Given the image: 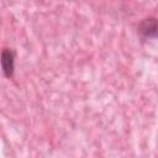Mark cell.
Masks as SVG:
<instances>
[{"mask_svg": "<svg viewBox=\"0 0 158 158\" xmlns=\"http://www.w3.org/2000/svg\"><path fill=\"white\" fill-rule=\"evenodd\" d=\"M0 68L5 78H12L15 73V54L10 48H4L0 54Z\"/></svg>", "mask_w": 158, "mask_h": 158, "instance_id": "1", "label": "cell"}, {"mask_svg": "<svg viewBox=\"0 0 158 158\" xmlns=\"http://www.w3.org/2000/svg\"><path fill=\"white\" fill-rule=\"evenodd\" d=\"M157 30H158V25H157V19L156 17H147L143 19L137 27V31L139 33V36L142 38L149 40V38H156L157 37Z\"/></svg>", "mask_w": 158, "mask_h": 158, "instance_id": "2", "label": "cell"}]
</instances>
